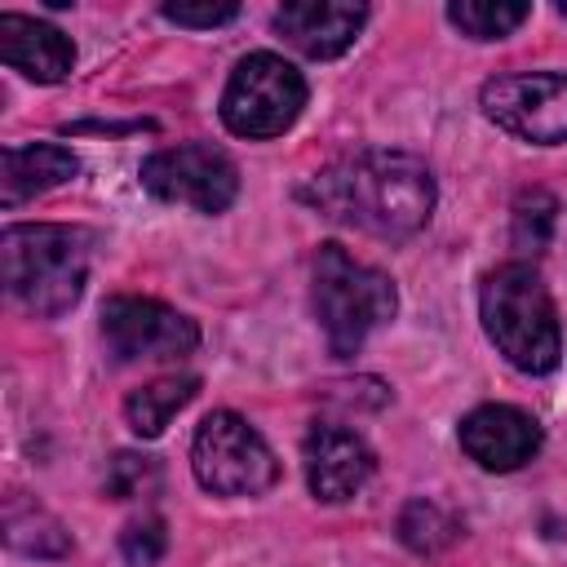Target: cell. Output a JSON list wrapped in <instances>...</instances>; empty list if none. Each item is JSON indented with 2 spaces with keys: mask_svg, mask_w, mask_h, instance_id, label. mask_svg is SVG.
Returning a JSON list of instances; mask_svg holds the SVG:
<instances>
[{
  "mask_svg": "<svg viewBox=\"0 0 567 567\" xmlns=\"http://www.w3.org/2000/svg\"><path fill=\"white\" fill-rule=\"evenodd\" d=\"M323 217L368 230L377 239L416 235L434 213V177L408 151H354L323 173H315L301 190Z\"/></svg>",
  "mask_w": 567,
  "mask_h": 567,
  "instance_id": "1",
  "label": "cell"
},
{
  "mask_svg": "<svg viewBox=\"0 0 567 567\" xmlns=\"http://www.w3.org/2000/svg\"><path fill=\"white\" fill-rule=\"evenodd\" d=\"M0 257H4L9 297L40 319H58L84 292L89 261H93V235L84 226L22 221V226H4Z\"/></svg>",
  "mask_w": 567,
  "mask_h": 567,
  "instance_id": "2",
  "label": "cell"
},
{
  "mask_svg": "<svg viewBox=\"0 0 567 567\" xmlns=\"http://www.w3.org/2000/svg\"><path fill=\"white\" fill-rule=\"evenodd\" d=\"M478 315L492 337V346L518 368V372H554L563 354V332H558V310L545 288V279L523 266L505 261L496 266L483 288H478Z\"/></svg>",
  "mask_w": 567,
  "mask_h": 567,
  "instance_id": "3",
  "label": "cell"
},
{
  "mask_svg": "<svg viewBox=\"0 0 567 567\" xmlns=\"http://www.w3.org/2000/svg\"><path fill=\"white\" fill-rule=\"evenodd\" d=\"M310 297H315V315H319V328L332 354H354L381 323L394 319V306H399L390 275L354 261L341 244H323L315 252Z\"/></svg>",
  "mask_w": 567,
  "mask_h": 567,
  "instance_id": "4",
  "label": "cell"
},
{
  "mask_svg": "<svg viewBox=\"0 0 567 567\" xmlns=\"http://www.w3.org/2000/svg\"><path fill=\"white\" fill-rule=\"evenodd\" d=\"M306 106V80L279 53H248L221 89V124L235 137H279Z\"/></svg>",
  "mask_w": 567,
  "mask_h": 567,
  "instance_id": "5",
  "label": "cell"
},
{
  "mask_svg": "<svg viewBox=\"0 0 567 567\" xmlns=\"http://www.w3.org/2000/svg\"><path fill=\"white\" fill-rule=\"evenodd\" d=\"M190 465L213 496H257L279 478V461L266 439L239 412H213L195 430Z\"/></svg>",
  "mask_w": 567,
  "mask_h": 567,
  "instance_id": "6",
  "label": "cell"
},
{
  "mask_svg": "<svg viewBox=\"0 0 567 567\" xmlns=\"http://www.w3.org/2000/svg\"><path fill=\"white\" fill-rule=\"evenodd\" d=\"M142 186L164 204H190L199 213H221L239 195V168L226 151L208 142L164 146L142 159Z\"/></svg>",
  "mask_w": 567,
  "mask_h": 567,
  "instance_id": "7",
  "label": "cell"
},
{
  "mask_svg": "<svg viewBox=\"0 0 567 567\" xmlns=\"http://www.w3.org/2000/svg\"><path fill=\"white\" fill-rule=\"evenodd\" d=\"M483 115L523 142H567V71H518L496 75L478 93Z\"/></svg>",
  "mask_w": 567,
  "mask_h": 567,
  "instance_id": "8",
  "label": "cell"
},
{
  "mask_svg": "<svg viewBox=\"0 0 567 567\" xmlns=\"http://www.w3.org/2000/svg\"><path fill=\"white\" fill-rule=\"evenodd\" d=\"M102 341L120 363L186 359L199 346V328L155 297H111L102 306Z\"/></svg>",
  "mask_w": 567,
  "mask_h": 567,
  "instance_id": "9",
  "label": "cell"
},
{
  "mask_svg": "<svg viewBox=\"0 0 567 567\" xmlns=\"http://www.w3.org/2000/svg\"><path fill=\"white\" fill-rule=\"evenodd\" d=\"M461 447L483 470L509 474L540 452V425L509 403H483L461 421Z\"/></svg>",
  "mask_w": 567,
  "mask_h": 567,
  "instance_id": "10",
  "label": "cell"
},
{
  "mask_svg": "<svg viewBox=\"0 0 567 567\" xmlns=\"http://www.w3.org/2000/svg\"><path fill=\"white\" fill-rule=\"evenodd\" d=\"M372 447L341 425H315L306 434V483L319 501L341 505L372 478Z\"/></svg>",
  "mask_w": 567,
  "mask_h": 567,
  "instance_id": "11",
  "label": "cell"
},
{
  "mask_svg": "<svg viewBox=\"0 0 567 567\" xmlns=\"http://www.w3.org/2000/svg\"><path fill=\"white\" fill-rule=\"evenodd\" d=\"M368 9L346 0H292L275 13V31L306 58H337L363 31Z\"/></svg>",
  "mask_w": 567,
  "mask_h": 567,
  "instance_id": "12",
  "label": "cell"
},
{
  "mask_svg": "<svg viewBox=\"0 0 567 567\" xmlns=\"http://www.w3.org/2000/svg\"><path fill=\"white\" fill-rule=\"evenodd\" d=\"M0 62L22 71L27 80H40V84H58L71 75L75 66V49L71 40L40 22V18H27V13H0Z\"/></svg>",
  "mask_w": 567,
  "mask_h": 567,
  "instance_id": "13",
  "label": "cell"
},
{
  "mask_svg": "<svg viewBox=\"0 0 567 567\" xmlns=\"http://www.w3.org/2000/svg\"><path fill=\"white\" fill-rule=\"evenodd\" d=\"M80 173V159L66 146L53 142H31V146H9L0 155V204L13 208L40 190H53Z\"/></svg>",
  "mask_w": 567,
  "mask_h": 567,
  "instance_id": "14",
  "label": "cell"
},
{
  "mask_svg": "<svg viewBox=\"0 0 567 567\" xmlns=\"http://www.w3.org/2000/svg\"><path fill=\"white\" fill-rule=\"evenodd\" d=\"M195 390H199V377H155V381L137 385V390L124 399V421L133 425V434L155 439V434H164V425L195 399Z\"/></svg>",
  "mask_w": 567,
  "mask_h": 567,
  "instance_id": "15",
  "label": "cell"
},
{
  "mask_svg": "<svg viewBox=\"0 0 567 567\" xmlns=\"http://www.w3.org/2000/svg\"><path fill=\"white\" fill-rule=\"evenodd\" d=\"M4 540L18 554H35V558H58L71 549L62 523L49 509H40L35 501H22V492H13L4 501Z\"/></svg>",
  "mask_w": 567,
  "mask_h": 567,
  "instance_id": "16",
  "label": "cell"
},
{
  "mask_svg": "<svg viewBox=\"0 0 567 567\" xmlns=\"http://www.w3.org/2000/svg\"><path fill=\"white\" fill-rule=\"evenodd\" d=\"M527 13H532L527 4H509V0H456V4H447V18L474 40H501L514 27H523Z\"/></svg>",
  "mask_w": 567,
  "mask_h": 567,
  "instance_id": "17",
  "label": "cell"
},
{
  "mask_svg": "<svg viewBox=\"0 0 567 567\" xmlns=\"http://www.w3.org/2000/svg\"><path fill=\"white\" fill-rule=\"evenodd\" d=\"M452 536H456V523L434 501H412L399 514V540L416 554H439L443 545H452Z\"/></svg>",
  "mask_w": 567,
  "mask_h": 567,
  "instance_id": "18",
  "label": "cell"
},
{
  "mask_svg": "<svg viewBox=\"0 0 567 567\" xmlns=\"http://www.w3.org/2000/svg\"><path fill=\"white\" fill-rule=\"evenodd\" d=\"M549 226H554V199H549L545 190L523 195L518 208H514V244L540 252L545 239H549Z\"/></svg>",
  "mask_w": 567,
  "mask_h": 567,
  "instance_id": "19",
  "label": "cell"
},
{
  "mask_svg": "<svg viewBox=\"0 0 567 567\" xmlns=\"http://www.w3.org/2000/svg\"><path fill=\"white\" fill-rule=\"evenodd\" d=\"M168 549V532L159 518H133L124 532H120V554L133 563V567H151L159 563Z\"/></svg>",
  "mask_w": 567,
  "mask_h": 567,
  "instance_id": "20",
  "label": "cell"
},
{
  "mask_svg": "<svg viewBox=\"0 0 567 567\" xmlns=\"http://www.w3.org/2000/svg\"><path fill=\"white\" fill-rule=\"evenodd\" d=\"M155 474V465L146 461V456H133V452H120L115 461H111V474H106V492H115V496H137L142 492V483Z\"/></svg>",
  "mask_w": 567,
  "mask_h": 567,
  "instance_id": "21",
  "label": "cell"
},
{
  "mask_svg": "<svg viewBox=\"0 0 567 567\" xmlns=\"http://www.w3.org/2000/svg\"><path fill=\"white\" fill-rule=\"evenodd\" d=\"M239 13V4H164V18L177 27H221Z\"/></svg>",
  "mask_w": 567,
  "mask_h": 567,
  "instance_id": "22",
  "label": "cell"
},
{
  "mask_svg": "<svg viewBox=\"0 0 567 567\" xmlns=\"http://www.w3.org/2000/svg\"><path fill=\"white\" fill-rule=\"evenodd\" d=\"M558 13H563V18H567V0H563V4H558Z\"/></svg>",
  "mask_w": 567,
  "mask_h": 567,
  "instance_id": "23",
  "label": "cell"
}]
</instances>
